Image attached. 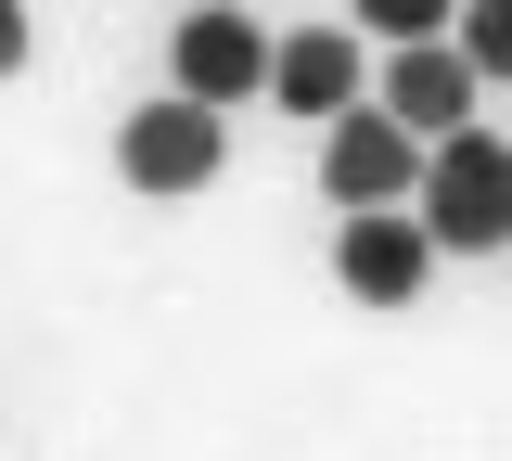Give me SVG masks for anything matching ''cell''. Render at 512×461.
<instances>
[{
	"instance_id": "cell-1",
	"label": "cell",
	"mask_w": 512,
	"mask_h": 461,
	"mask_svg": "<svg viewBox=\"0 0 512 461\" xmlns=\"http://www.w3.org/2000/svg\"><path fill=\"white\" fill-rule=\"evenodd\" d=\"M423 231H436V257H500L512 244V141L500 129H436L423 141Z\"/></svg>"
},
{
	"instance_id": "cell-2",
	"label": "cell",
	"mask_w": 512,
	"mask_h": 461,
	"mask_svg": "<svg viewBox=\"0 0 512 461\" xmlns=\"http://www.w3.org/2000/svg\"><path fill=\"white\" fill-rule=\"evenodd\" d=\"M231 167V141H218V103H192V90H154L141 116H116V180L128 193H205Z\"/></svg>"
},
{
	"instance_id": "cell-3",
	"label": "cell",
	"mask_w": 512,
	"mask_h": 461,
	"mask_svg": "<svg viewBox=\"0 0 512 461\" xmlns=\"http://www.w3.org/2000/svg\"><path fill=\"white\" fill-rule=\"evenodd\" d=\"M167 90H192V103H256L269 90V26H256L244 0H192L180 26H167Z\"/></svg>"
},
{
	"instance_id": "cell-4",
	"label": "cell",
	"mask_w": 512,
	"mask_h": 461,
	"mask_svg": "<svg viewBox=\"0 0 512 461\" xmlns=\"http://www.w3.org/2000/svg\"><path fill=\"white\" fill-rule=\"evenodd\" d=\"M333 282H346L359 308H423V282H436V231H423V205H346V231H333Z\"/></svg>"
},
{
	"instance_id": "cell-5",
	"label": "cell",
	"mask_w": 512,
	"mask_h": 461,
	"mask_svg": "<svg viewBox=\"0 0 512 461\" xmlns=\"http://www.w3.org/2000/svg\"><path fill=\"white\" fill-rule=\"evenodd\" d=\"M320 193L333 205H410L423 193V129L384 116V103H346L333 141H320Z\"/></svg>"
},
{
	"instance_id": "cell-6",
	"label": "cell",
	"mask_w": 512,
	"mask_h": 461,
	"mask_svg": "<svg viewBox=\"0 0 512 461\" xmlns=\"http://www.w3.org/2000/svg\"><path fill=\"white\" fill-rule=\"evenodd\" d=\"M474 90H487V77H474V52H461V39H384V116H410V129L436 141V129H461V116H474Z\"/></svg>"
},
{
	"instance_id": "cell-7",
	"label": "cell",
	"mask_w": 512,
	"mask_h": 461,
	"mask_svg": "<svg viewBox=\"0 0 512 461\" xmlns=\"http://www.w3.org/2000/svg\"><path fill=\"white\" fill-rule=\"evenodd\" d=\"M359 90H372V52H359L346 26H295V39H269V103H282V116H320V129H333Z\"/></svg>"
},
{
	"instance_id": "cell-8",
	"label": "cell",
	"mask_w": 512,
	"mask_h": 461,
	"mask_svg": "<svg viewBox=\"0 0 512 461\" xmlns=\"http://www.w3.org/2000/svg\"><path fill=\"white\" fill-rule=\"evenodd\" d=\"M448 39L474 52V77H512V0H461V13H448Z\"/></svg>"
},
{
	"instance_id": "cell-9",
	"label": "cell",
	"mask_w": 512,
	"mask_h": 461,
	"mask_svg": "<svg viewBox=\"0 0 512 461\" xmlns=\"http://www.w3.org/2000/svg\"><path fill=\"white\" fill-rule=\"evenodd\" d=\"M346 13H359L372 39H436V26L461 13V0H346Z\"/></svg>"
},
{
	"instance_id": "cell-10",
	"label": "cell",
	"mask_w": 512,
	"mask_h": 461,
	"mask_svg": "<svg viewBox=\"0 0 512 461\" xmlns=\"http://www.w3.org/2000/svg\"><path fill=\"white\" fill-rule=\"evenodd\" d=\"M0 77H26V0H0Z\"/></svg>"
}]
</instances>
